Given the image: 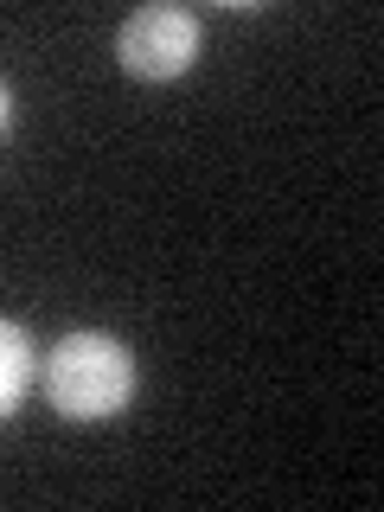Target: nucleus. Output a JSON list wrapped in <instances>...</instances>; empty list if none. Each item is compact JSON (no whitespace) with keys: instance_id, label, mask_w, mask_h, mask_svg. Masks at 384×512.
Returning <instances> with one entry per match:
<instances>
[{"instance_id":"nucleus-1","label":"nucleus","mask_w":384,"mask_h":512,"mask_svg":"<svg viewBox=\"0 0 384 512\" xmlns=\"http://www.w3.org/2000/svg\"><path fill=\"white\" fill-rule=\"evenodd\" d=\"M135 391V359H128L122 340L109 333H71V340L52 346L45 359V397H52L58 416L71 423H103L116 416Z\"/></svg>"},{"instance_id":"nucleus-2","label":"nucleus","mask_w":384,"mask_h":512,"mask_svg":"<svg viewBox=\"0 0 384 512\" xmlns=\"http://www.w3.org/2000/svg\"><path fill=\"white\" fill-rule=\"evenodd\" d=\"M192 52H199V20H192L186 7H141L128 13L122 32H116V58L128 77H141V84H167V77H180Z\"/></svg>"},{"instance_id":"nucleus-3","label":"nucleus","mask_w":384,"mask_h":512,"mask_svg":"<svg viewBox=\"0 0 384 512\" xmlns=\"http://www.w3.org/2000/svg\"><path fill=\"white\" fill-rule=\"evenodd\" d=\"M26 384H32V346L13 320H0V423H7L13 404L26 397Z\"/></svg>"},{"instance_id":"nucleus-4","label":"nucleus","mask_w":384,"mask_h":512,"mask_svg":"<svg viewBox=\"0 0 384 512\" xmlns=\"http://www.w3.org/2000/svg\"><path fill=\"white\" fill-rule=\"evenodd\" d=\"M7 122H13V90H7V77H0V135H7Z\"/></svg>"}]
</instances>
